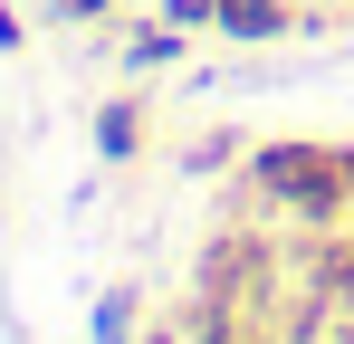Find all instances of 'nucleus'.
I'll use <instances>...</instances> for the list:
<instances>
[{"mask_svg": "<svg viewBox=\"0 0 354 344\" xmlns=\"http://www.w3.org/2000/svg\"><path fill=\"white\" fill-rule=\"evenodd\" d=\"M239 201L259 220H278L288 239L354 229V144H335V134H268V144L239 153Z\"/></svg>", "mask_w": 354, "mask_h": 344, "instance_id": "f257e3e1", "label": "nucleus"}, {"mask_svg": "<svg viewBox=\"0 0 354 344\" xmlns=\"http://www.w3.org/2000/svg\"><path fill=\"white\" fill-rule=\"evenodd\" d=\"M306 19H316L306 0H221L211 39H221V48H278V39H297Z\"/></svg>", "mask_w": 354, "mask_h": 344, "instance_id": "f03ea898", "label": "nucleus"}, {"mask_svg": "<svg viewBox=\"0 0 354 344\" xmlns=\"http://www.w3.org/2000/svg\"><path fill=\"white\" fill-rule=\"evenodd\" d=\"M86 134H96V163L106 172L144 163V96H106V106L86 115Z\"/></svg>", "mask_w": 354, "mask_h": 344, "instance_id": "7ed1b4c3", "label": "nucleus"}, {"mask_svg": "<svg viewBox=\"0 0 354 344\" xmlns=\"http://www.w3.org/2000/svg\"><path fill=\"white\" fill-rule=\"evenodd\" d=\"M182 48H192V29H173V19L153 10V19H134V29H124L115 67H124V77H163V67H182Z\"/></svg>", "mask_w": 354, "mask_h": 344, "instance_id": "20e7f679", "label": "nucleus"}, {"mask_svg": "<svg viewBox=\"0 0 354 344\" xmlns=\"http://www.w3.org/2000/svg\"><path fill=\"white\" fill-rule=\"evenodd\" d=\"M134 335H144V296H134V287H96L86 344H134Z\"/></svg>", "mask_w": 354, "mask_h": 344, "instance_id": "39448f33", "label": "nucleus"}, {"mask_svg": "<svg viewBox=\"0 0 354 344\" xmlns=\"http://www.w3.org/2000/svg\"><path fill=\"white\" fill-rule=\"evenodd\" d=\"M239 144H249V134H201V144L182 153V172H192V182H211V172H239Z\"/></svg>", "mask_w": 354, "mask_h": 344, "instance_id": "423d86ee", "label": "nucleus"}, {"mask_svg": "<svg viewBox=\"0 0 354 344\" xmlns=\"http://www.w3.org/2000/svg\"><path fill=\"white\" fill-rule=\"evenodd\" d=\"M173 29H192V39H211V19H221V0H153Z\"/></svg>", "mask_w": 354, "mask_h": 344, "instance_id": "0eeeda50", "label": "nucleus"}, {"mask_svg": "<svg viewBox=\"0 0 354 344\" xmlns=\"http://www.w3.org/2000/svg\"><path fill=\"white\" fill-rule=\"evenodd\" d=\"M48 19H67V29H96V19H115V0H48Z\"/></svg>", "mask_w": 354, "mask_h": 344, "instance_id": "6e6552de", "label": "nucleus"}, {"mask_svg": "<svg viewBox=\"0 0 354 344\" xmlns=\"http://www.w3.org/2000/svg\"><path fill=\"white\" fill-rule=\"evenodd\" d=\"M19 48H29V19H19V10L0 0V57H19Z\"/></svg>", "mask_w": 354, "mask_h": 344, "instance_id": "1a4fd4ad", "label": "nucleus"}, {"mask_svg": "<svg viewBox=\"0 0 354 344\" xmlns=\"http://www.w3.org/2000/svg\"><path fill=\"white\" fill-rule=\"evenodd\" d=\"M182 335H192V325H182ZM173 335V325H153V316H144V335H134V344H182Z\"/></svg>", "mask_w": 354, "mask_h": 344, "instance_id": "9d476101", "label": "nucleus"}, {"mask_svg": "<svg viewBox=\"0 0 354 344\" xmlns=\"http://www.w3.org/2000/svg\"><path fill=\"white\" fill-rule=\"evenodd\" d=\"M326 344H354V316H335V335H326Z\"/></svg>", "mask_w": 354, "mask_h": 344, "instance_id": "9b49d317", "label": "nucleus"}, {"mask_svg": "<svg viewBox=\"0 0 354 344\" xmlns=\"http://www.w3.org/2000/svg\"><path fill=\"white\" fill-rule=\"evenodd\" d=\"M316 10H354V0H316Z\"/></svg>", "mask_w": 354, "mask_h": 344, "instance_id": "f8f14e48", "label": "nucleus"}, {"mask_svg": "<svg viewBox=\"0 0 354 344\" xmlns=\"http://www.w3.org/2000/svg\"><path fill=\"white\" fill-rule=\"evenodd\" d=\"M259 344H288V335H259Z\"/></svg>", "mask_w": 354, "mask_h": 344, "instance_id": "ddd939ff", "label": "nucleus"}]
</instances>
